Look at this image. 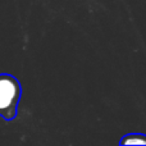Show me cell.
<instances>
[{"label": "cell", "instance_id": "obj_1", "mask_svg": "<svg viewBox=\"0 0 146 146\" xmlns=\"http://www.w3.org/2000/svg\"><path fill=\"white\" fill-rule=\"evenodd\" d=\"M22 96L21 83L14 76L0 73V117L12 121L17 117L18 104Z\"/></svg>", "mask_w": 146, "mask_h": 146}, {"label": "cell", "instance_id": "obj_2", "mask_svg": "<svg viewBox=\"0 0 146 146\" xmlns=\"http://www.w3.org/2000/svg\"><path fill=\"white\" fill-rule=\"evenodd\" d=\"M121 145H146V135L144 133H128L122 137Z\"/></svg>", "mask_w": 146, "mask_h": 146}]
</instances>
